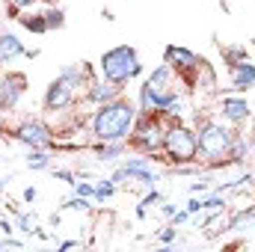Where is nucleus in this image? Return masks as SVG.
Segmentation results:
<instances>
[{
    "mask_svg": "<svg viewBox=\"0 0 255 252\" xmlns=\"http://www.w3.org/2000/svg\"><path fill=\"white\" fill-rule=\"evenodd\" d=\"M63 208H65V211H89V199H86V196H77V193H74V196H71V199L65 202Z\"/></svg>",
    "mask_w": 255,
    "mask_h": 252,
    "instance_id": "393cba45",
    "label": "nucleus"
},
{
    "mask_svg": "<svg viewBox=\"0 0 255 252\" xmlns=\"http://www.w3.org/2000/svg\"><path fill=\"white\" fill-rule=\"evenodd\" d=\"M74 101H77V89H74L71 83H65L63 77L51 80L48 89H45V98H42V104H45L48 113H63V110H68Z\"/></svg>",
    "mask_w": 255,
    "mask_h": 252,
    "instance_id": "9b49d317",
    "label": "nucleus"
},
{
    "mask_svg": "<svg viewBox=\"0 0 255 252\" xmlns=\"http://www.w3.org/2000/svg\"><path fill=\"white\" fill-rule=\"evenodd\" d=\"M12 139H18L27 148H54L57 145V133L54 127L42 119H24L21 125L12 127Z\"/></svg>",
    "mask_w": 255,
    "mask_h": 252,
    "instance_id": "6e6552de",
    "label": "nucleus"
},
{
    "mask_svg": "<svg viewBox=\"0 0 255 252\" xmlns=\"http://www.w3.org/2000/svg\"><path fill=\"white\" fill-rule=\"evenodd\" d=\"M57 77H63L65 83H71L74 89H86L95 77H101L95 68L89 63H71V65H65V68H60V74Z\"/></svg>",
    "mask_w": 255,
    "mask_h": 252,
    "instance_id": "4468645a",
    "label": "nucleus"
},
{
    "mask_svg": "<svg viewBox=\"0 0 255 252\" xmlns=\"http://www.w3.org/2000/svg\"><path fill=\"white\" fill-rule=\"evenodd\" d=\"M54 175H57L60 181H65V184H71V187H74V181H77V175H74L71 169H54Z\"/></svg>",
    "mask_w": 255,
    "mask_h": 252,
    "instance_id": "cd10ccee",
    "label": "nucleus"
},
{
    "mask_svg": "<svg viewBox=\"0 0 255 252\" xmlns=\"http://www.w3.org/2000/svg\"><path fill=\"white\" fill-rule=\"evenodd\" d=\"M184 208L190 211L193 217H196V214H202V199H199V196H193V199L187 202V205H184Z\"/></svg>",
    "mask_w": 255,
    "mask_h": 252,
    "instance_id": "c85d7f7f",
    "label": "nucleus"
},
{
    "mask_svg": "<svg viewBox=\"0 0 255 252\" xmlns=\"http://www.w3.org/2000/svg\"><path fill=\"white\" fill-rule=\"evenodd\" d=\"M24 92H27V74L6 71L0 77V110L3 113H12L18 107V101L24 98Z\"/></svg>",
    "mask_w": 255,
    "mask_h": 252,
    "instance_id": "9d476101",
    "label": "nucleus"
},
{
    "mask_svg": "<svg viewBox=\"0 0 255 252\" xmlns=\"http://www.w3.org/2000/svg\"><path fill=\"white\" fill-rule=\"evenodd\" d=\"M77 244H80V241H63V244H60V250H71V247H77Z\"/></svg>",
    "mask_w": 255,
    "mask_h": 252,
    "instance_id": "c9c22d12",
    "label": "nucleus"
},
{
    "mask_svg": "<svg viewBox=\"0 0 255 252\" xmlns=\"http://www.w3.org/2000/svg\"><path fill=\"white\" fill-rule=\"evenodd\" d=\"M169 116L163 110H151V113H136V122H133V130L128 136L130 148H136L139 154H160L163 151V136H166V127H169Z\"/></svg>",
    "mask_w": 255,
    "mask_h": 252,
    "instance_id": "20e7f679",
    "label": "nucleus"
},
{
    "mask_svg": "<svg viewBox=\"0 0 255 252\" xmlns=\"http://www.w3.org/2000/svg\"><path fill=\"white\" fill-rule=\"evenodd\" d=\"M229 80H232V89L235 92H247L255 86V63L253 60H244V63L229 65Z\"/></svg>",
    "mask_w": 255,
    "mask_h": 252,
    "instance_id": "2eb2a0df",
    "label": "nucleus"
},
{
    "mask_svg": "<svg viewBox=\"0 0 255 252\" xmlns=\"http://www.w3.org/2000/svg\"><path fill=\"white\" fill-rule=\"evenodd\" d=\"M21 57H27V48L21 45V39L15 33H0V68L12 65Z\"/></svg>",
    "mask_w": 255,
    "mask_h": 252,
    "instance_id": "dca6fc26",
    "label": "nucleus"
},
{
    "mask_svg": "<svg viewBox=\"0 0 255 252\" xmlns=\"http://www.w3.org/2000/svg\"><path fill=\"white\" fill-rule=\"evenodd\" d=\"M181 80H178V74L169 68V65H157L145 80H142V86H139V101H136V107H139V113H151V110H166V104L172 101V98H178L181 95Z\"/></svg>",
    "mask_w": 255,
    "mask_h": 252,
    "instance_id": "7ed1b4c3",
    "label": "nucleus"
},
{
    "mask_svg": "<svg viewBox=\"0 0 255 252\" xmlns=\"http://www.w3.org/2000/svg\"><path fill=\"white\" fill-rule=\"evenodd\" d=\"M110 178L116 181V187H119V184L154 187V184L160 181V172L151 166V157H148V154H142V157H125V160L116 166V172H113Z\"/></svg>",
    "mask_w": 255,
    "mask_h": 252,
    "instance_id": "0eeeda50",
    "label": "nucleus"
},
{
    "mask_svg": "<svg viewBox=\"0 0 255 252\" xmlns=\"http://www.w3.org/2000/svg\"><path fill=\"white\" fill-rule=\"evenodd\" d=\"M220 116H223V122L238 127L247 119H253V107H250V101L244 95H223L220 98Z\"/></svg>",
    "mask_w": 255,
    "mask_h": 252,
    "instance_id": "f8f14e48",
    "label": "nucleus"
},
{
    "mask_svg": "<svg viewBox=\"0 0 255 252\" xmlns=\"http://www.w3.org/2000/svg\"><path fill=\"white\" fill-rule=\"evenodd\" d=\"M18 21H21V27L24 30H30V33H48V24H45V12H21L18 15Z\"/></svg>",
    "mask_w": 255,
    "mask_h": 252,
    "instance_id": "a211bd4d",
    "label": "nucleus"
},
{
    "mask_svg": "<svg viewBox=\"0 0 255 252\" xmlns=\"http://www.w3.org/2000/svg\"><path fill=\"white\" fill-rule=\"evenodd\" d=\"M250 223H253V229H255V214H253V220H250Z\"/></svg>",
    "mask_w": 255,
    "mask_h": 252,
    "instance_id": "e433bc0d",
    "label": "nucleus"
},
{
    "mask_svg": "<svg viewBox=\"0 0 255 252\" xmlns=\"http://www.w3.org/2000/svg\"><path fill=\"white\" fill-rule=\"evenodd\" d=\"M0 232H3L6 238H9V235L15 232V223H9V220H0Z\"/></svg>",
    "mask_w": 255,
    "mask_h": 252,
    "instance_id": "2f4dec72",
    "label": "nucleus"
},
{
    "mask_svg": "<svg viewBox=\"0 0 255 252\" xmlns=\"http://www.w3.org/2000/svg\"><path fill=\"white\" fill-rule=\"evenodd\" d=\"M36 3H39V0H9V6H15V9H21V12H24L27 6H36Z\"/></svg>",
    "mask_w": 255,
    "mask_h": 252,
    "instance_id": "c756f323",
    "label": "nucleus"
},
{
    "mask_svg": "<svg viewBox=\"0 0 255 252\" xmlns=\"http://www.w3.org/2000/svg\"><path fill=\"white\" fill-rule=\"evenodd\" d=\"M163 160L172 166L181 163H199V139H196V127L187 122H169L166 136H163Z\"/></svg>",
    "mask_w": 255,
    "mask_h": 252,
    "instance_id": "423d86ee",
    "label": "nucleus"
},
{
    "mask_svg": "<svg viewBox=\"0 0 255 252\" xmlns=\"http://www.w3.org/2000/svg\"><path fill=\"white\" fill-rule=\"evenodd\" d=\"M74 193L86 196V199H95V184L92 181H74Z\"/></svg>",
    "mask_w": 255,
    "mask_h": 252,
    "instance_id": "a878e982",
    "label": "nucleus"
},
{
    "mask_svg": "<svg viewBox=\"0 0 255 252\" xmlns=\"http://www.w3.org/2000/svg\"><path fill=\"white\" fill-rule=\"evenodd\" d=\"M45 24H48V33L51 30H63L65 27V9L63 6H48L45 9Z\"/></svg>",
    "mask_w": 255,
    "mask_h": 252,
    "instance_id": "aec40b11",
    "label": "nucleus"
},
{
    "mask_svg": "<svg viewBox=\"0 0 255 252\" xmlns=\"http://www.w3.org/2000/svg\"><path fill=\"white\" fill-rule=\"evenodd\" d=\"M136 113H139V107L125 95L95 107L92 116H89L92 139L95 142H128V136L133 130V122H136Z\"/></svg>",
    "mask_w": 255,
    "mask_h": 252,
    "instance_id": "f257e3e1",
    "label": "nucleus"
},
{
    "mask_svg": "<svg viewBox=\"0 0 255 252\" xmlns=\"http://www.w3.org/2000/svg\"><path fill=\"white\" fill-rule=\"evenodd\" d=\"M190 193H193V196H202V193H208V184L196 181V184H190Z\"/></svg>",
    "mask_w": 255,
    "mask_h": 252,
    "instance_id": "473e14b6",
    "label": "nucleus"
},
{
    "mask_svg": "<svg viewBox=\"0 0 255 252\" xmlns=\"http://www.w3.org/2000/svg\"><path fill=\"white\" fill-rule=\"evenodd\" d=\"M175 211H178V205H169V202H163V205H160V214H163V217H172Z\"/></svg>",
    "mask_w": 255,
    "mask_h": 252,
    "instance_id": "7c9ffc66",
    "label": "nucleus"
},
{
    "mask_svg": "<svg viewBox=\"0 0 255 252\" xmlns=\"http://www.w3.org/2000/svg\"><path fill=\"white\" fill-rule=\"evenodd\" d=\"M98 74L104 80H110V83H116V86L125 89L133 77L142 74V63H139L136 48L133 45H116V48L104 51L101 60H98Z\"/></svg>",
    "mask_w": 255,
    "mask_h": 252,
    "instance_id": "39448f33",
    "label": "nucleus"
},
{
    "mask_svg": "<svg viewBox=\"0 0 255 252\" xmlns=\"http://www.w3.org/2000/svg\"><path fill=\"white\" fill-rule=\"evenodd\" d=\"M116 193V181L113 178H98L95 181V202H104Z\"/></svg>",
    "mask_w": 255,
    "mask_h": 252,
    "instance_id": "b1692460",
    "label": "nucleus"
},
{
    "mask_svg": "<svg viewBox=\"0 0 255 252\" xmlns=\"http://www.w3.org/2000/svg\"><path fill=\"white\" fill-rule=\"evenodd\" d=\"M175 235H178V229H175V226H166V229H160V232H157V241H160V244H172V241H175Z\"/></svg>",
    "mask_w": 255,
    "mask_h": 252,
    "instance_id": "bb28decb",
    "label": "nucleus"
},
{
    "mask_svg": "<svg viewBox=\"0 0 255 252\" xmlns=\"http://www.w3.org/2000/svg\"><path fill=\"white\" fill-rule=\"evenodd\" d=\"M122 95V86H116V83H110V80H104V77H95L86 89H83V98H86V104H92V107H101V104H107V101H113V98H119Z\"/></svg>",
    "mask_w": 255,
    "mask_h": 252,
    "instance_id": "ddd939ff",
    "label": "nucleus"
},
{
    "mask_svg": "<svg viewBox=\"0 0 255 252\" xmlns=\"http://www.w3.org/2000/svg\"><path fill=\"white\" fill-rule=\"evenodd\" d=\"M125 148H128V142H95V145H92V151L98 154V160H101V163L125 157Z\"/></svg>",
    "mask_w": 255,
    "mask_h": 252,
    "instance_id": "f3484780",
    "label": "nucleus"
},
{
    "mask_svg": "<svg viewBox=\"0 0 255 252\" xmlns=\"http://www.w3.org/2000/svg\"><path fill=\"white\" fill-rule=\"evenodd\" d=\"M36 196H39V193H36V187H27V190H24V202H36Z\"/></svg>",
    "mask_w": 255,
    "mask_h": 252,
    "instance_id": "f704fd0d",
    "label": "nucleus"
},
{
    "mask_svg": "<svg viewBox=\"0 0 255 252\" xmlns=\"http://www.w3.org/2000/svg\"><path fill=\"white\" fill-rule=\"evenodd\" d=\"M15 229H18V232H24V235H36V232H39V217H36V214H30V211H24V214H18Z\"/></svg>",
    "mask_w": 255,
    "mask_h": 252,
    "instance_id": "412c9836",
    "label": "nucleus"
},
{
    "mask_svg": "<svg viewBox=\"0 0 255 252\" xmlns=\"http://www.w3.org/2000/svg\"><path fill=\"white\" fill-rule=\"evenodd\" d=\"M235 127L220 119H208V116H196V139H199V160H205L208 166H226L232 163V145H235Z\"/></svg>",
    "mask_w": 255,
    "mask_h": 252,
    "instance_id": "f03ea898",
    "label": "nucleus"
},
{
    "mask_svg": "<svg viewBox=\"0 0 255 252\" xmlns=\"http://www.w3.org/2000/svg\"><path fill=\"white\" fill-rule=\"evenodd\" d=\"M220 51H223V63H226V65H235V63L250 60V51H247L244 45H235V48H220Z\"/></svg>",
    "mask_w": 255,
    "mask_h": 252,
    "instance_id": "4be33fe9",
    "label": "nucleus"
},
{
    "mask_svg": "<svg viewBox=\"0 0 255 252\" xmlns=\"http://www.w3.org/2000/svg\"><path fill=\"white\" fill-rule=\"evenodd\" d=\"M157 202H163V196H160V190H157V187H148V193L142 196V202L136 205V217L142 220V217L148 214V208H151V205H157Z\"/></svg>",
    "mask_w": 255,
    "mask_h": 252,
    "instance_id": "5701e85b",
    "label": "nucleus"
},
{
    "mask_svg": "<svg viewBox=\"0 0 255 252\" xmlns=\"http://www.w3.org/2000/svg\"><path fill=\"white\" fill-rule=\"evenodd\" d=\"M27 169H36V172H42V169H48L51 166V154L45 151V148H30V154H27Z\"/></svg>",
    "mask_w": 255,
    "mask_h": 252,
    "instance_id": "6ab92c4d",
    "label": "nucleus"
},
{
    "mask_svg": "<svg viewBox=\"0 0 255 252\" xmlns=\"http://www.w3.org/2000/svg\"><path fill=\"white\" fill-rule=\"evenodd\" d=\"M163 63L169 65L175 74H178V80L181 83H187L193 77V71L199 68V63H202V57H196L190 48H181V45H169L166 51H163Z\"/></svg>",
    "mask_w": 255,
    "mask_h": 252,
    "instance_id": "1a4fd4ad",
    "label": "nucleus"
},
{
    "mask_svg": "<svg viewBox=\"0 0 255 252\" xmlns=\"http://www.w3.org/2000/svg\"><path fill=\"white\" fill-rule=\"evenodd\" d=\"M247 139H250V154L255 157V119H253V130H250V136H247Z\"/></svg>",
    "mask_w": 255,
    "mask_h": 252,
    "instance_id": "72a5a7b5",
    "label": "nucleus"
}]
</instances>
